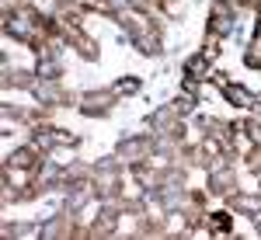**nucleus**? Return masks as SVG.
Segmentation results:
<instances>
[{
  "mask_svg": "<svg viewBox=\"0 0 261 240\" xmlns=\"http://www.w3.org/2000/svg\"><path fill=\"white\" fill-rule=\"evenodd\" d=\"M220 84H223V94H226L230 101H237V104H251V94H247L244 87H230L226 80H220Z\"/></svg>",
  "mask_w": 261,
  "mask_h": 240,
  "instance_id": "obj_1",
  "label": "nucleus"
}]
</instances>
